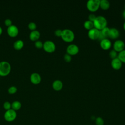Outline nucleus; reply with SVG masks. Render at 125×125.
Instances as JSON below:
<instances>
[{
	"label": "nucleus",
	"instance_id": "nucleus-5",
	"mask_svg": "<svg viewBox=\"0 0 125 125\" xmlns=\"http://www.w3.org/2000/svg\"><path fill=\"white\" fill-rule=\"evenodd\" d=\"M100 2V0H89L86 3L87 8L89 11L95 12L99 8Z\"/></svg>",
	"mask_w": 125,
	"mask_h": 125
},
{
	"label": "nucleus",
	"instance_id": "nucleus-35",
	"mask_svg": "<svg viewBox=\"0 0 125 125\" xmlns=\"http://www.w3.org/2000/svg\"><path fill=\"white\" fill-rule=\"evenodd\" d=\"M124 29H125V22L124 23Z\"/></svg>",
	"mask_w": 125,
	"mask_h": 125
},
{
	"label": "nucleus",
	"instance_id": "nucleus-26",
	"mask_svg": "<svg viewBox=\"0 0 125 125\" xmlns=\"http://www.w3.org/2000/svg\"><path fill=\"white\" fill-rule=\"evenodd\" d=\"M17 91V88L15 86H11L8 89V92L11 94H14Z\"/></svg>",
	"mask_w": 125,
	"mask_h": 125
},
{
	"label": "nucleus",
	"instance_id": "nucleus-37",
	"mask_svg": "<svg viewBox=\"0 0 125 125\" xmlns=\"http://www.w3.org/2000/svg\"></svg>",
	"mask_w": 125,
	"mask_h": 125
},
{
	"label": "nucleus",
	"instance_id": "nucleus-12",
	"mask_svg": "<svg viewBox=\"0 0 125 125\" xmlns=\"http://www.w3.org/2000/svg\"><path fill=\"white\" fill-rule=\"evenodd\" d=\"M111 65L113 68L118 70L122 67V62L118 57H117L116 58L112 59L111 62Z\"/></svg>",
	"mask_w": 125,
	"mask_h": 125
},
{
	"label": "nucleus",
	"instance_id": "nucleus-14",
	"mask_svg": "<svg viewBox=\"0 0 125 125\" xmlns=\"http://www.w3.org/2000/svg\"><path fill=\"white\" fill-rule=\"evenodd\" d=\"M119 34H120L119 31L117 28H109L108 37L112 39H117L119 36Z\"/></svg>",
	"mask_w": 125,
	"mask_h": 125
},
{
	"label": "nucleus",
	"instance_id": "nucleus-3",
	"mask_svg": "<svg viewBox=\"0 0 125 125\" xmlns=\"http://www.w3.org/2000/svg\"><path fill=\"white\" fill-rule=\"evenodd\" d=\"M61 37L63 41L66 42H71L74 39L75 35L72 30L68 29H65L62 30Z\"/></svg>",
	"mask_w": 125,
	"mask_h": 125
},
{
	"label": "nucleus",
	"instance_id": "nucleus-23",
	"mask_svg": "<svg viewBox=\"0 0 125 125\" xmlns=\"http://www.w3.org/2000/svg\"><path fill=\"white\" fill-rule=\"evenodd\" d=\"M95 123L96 125H104V120L101 117H97L95 119Z\"/></svg>",
	"mask_w": 125,
	"mask_h": 125
},
{
	"label": "nucleus",
	"instance_id": "nucleus-8",
	"mask_svg": "<svg viewBox=\"0 0 125 125\" xmlns=\"http://www.w3.org/2000/svg\"><path fill=\"white\" fill-rule=\"evenodd\" d=\"M79 51V48L78 46L75 44H69L67 48L66 52L67 53L70 55H75L77 54Z\"/></svg>",
	"mask_w": 125,
	"mask_h": 125
},
{
	"label": "nucleus",
	"instance_id": "nucleus-36",
	"mask_svg": "<svg viewBox=\"0 0 125 125\" xmlns=\"http://www.w3.org/2000/svg\"></svg>",
	"mask_w": 125,
	"mask_h": 125
},
{
	"label": "nucleus",
	"instance_id": "nucleus-29",
	"mask_svg": "<svg viewBox=\"0 0 125 125\" xmlns=\"http://www.w3.org/2000/svg\"><path fill=\"white\" fill-rule=\"evenodd\" d=\"M71 59H72V58L70 55L67 53L64 55V60H65V62H69L71 61Z\"/></svg>",
	"mask_w": 125,
	"mask_h": 125
},
{
	"label": "nucleus",
	"instance_id": "nucleus-17",
	"mask_svg": "<svg viewBox=\"0 0 125 125\" xmlns=\"http://www.w3.org/2000/svg\"><path fill=\"white\" fill-rule=\"evenodd\" d=\"M23 45L24 42L21 40H18L16 41L13 44L14 48L16 50L21 49L23 47Z\"/></svg>",
	"mask_w": 125,
	"mask_h": 125
},
{
	"label": "nucleus",
	"instance_id": "nucleus-22",
	"mask_svg": "<svg viewBox=\"0 0 125 125\" xmlns=\"http://www.w3.org/2000/svg\"><path fill=\"white\" fill-rule=\"evenodd\" d=\"M118 58L122 62L125 63V50H123L120 51L118 55Z\"/></svg>",
	"mask_w": 125,
	"mask_h": 125
},
{
	"label": "nucleus",
	"instance_id": "nucleus-27",
	"mask_svg": "<svg viewBox=\"0 0 125 125\" xmlns=\"http://www.w3.org/2000/svg\"><path fill=\"white\" fill-rule=\"evenodd\" d=\"M28 27L29 29H30L32 31H33V30H36V27H37V25L34 22H30L28 23Z\"/></svg>",
	"mask_w": 125,
	"mask_h": 125
},
{
	"label": "nucleus",
	"instance_id": "nucleus-25",
	"mask_svg": "<svg viewBox=\"0 0 125 125\" xmlns=\"http://www.w3.org/2000/svg\"><path fill=\"white\" fill-rule=\"evenodd\" d=\"M109 57L112 59H113L114 58H117V51H116L114 49H112L111 50L109 53Z\"/></svg>",
	"mask_w": 125,
	"mask_h": 125
},
{
	"label": "nucleus",
	"instance_id": "nucleus-16",
	"mask_svg": "<svg viewBox=\"0 0 125 125\" xmlns=\"http://www.w3.org/2000/svg\"><path fill=\"white\" fill-rule=\"evenodd\" d=\"M63 86V83L61 80H56L54 81L52 83V87L54 90L59 91L62 89Z\"/></svg>",
	"mask_w": 125,
	"mask_h": 125
},
{
	"label": "nucleus",
	"instance_id": "nucleus-24",
	"mask_svg": "<svg viewBox=\"0 0 125 125\" xmlns=\"http://www.w3.org/2000/svg\"><path fill=\"white\" fill-rule=\"evenodd\" d=\"M3 107L4 109L6 110H9L11 109V104L8 101H6L3 103Z\"/></svg>",
	"mask_w": 125,
	"mask_h": 125
},
{
	"label": "nucleus",
	"instance_id": "nucleus-13",
	"mask_svg": "<svg viewBox=\"0 0 125 125\" xmlns=\"http://www.w3.org/2000/svg\"><path fill=\"white\" fill-rule=\"evenodd\" d=\"M100 45L103 49L104 50H107L110 48L111 46V42L109 39L106 38L101 41Z\"/></svg>",
	"mask_w": 125,
	"mask_h": 125
},
{
	"label": "nucleus",
	"instance_id": "nucleus-9",
	"mask_svg": "<svg viewBox=\"0 0 125 125\" xmlns=\"http://www.w3.org/2000/svg\"><path fill=\"white\" fill-rule=\"evenodd\" d=\"M100 35V30L96 28H93L89 30L88 36L91 40L98 39Z\"/></svg>",
	"mask_w": 125,
	"mask_h": 125
},
{
	"label": "nucleus",
	"instance_id": "nucleus-31",
	"mask_svg": "<svg viewBox=\"0 0 125 125\" xmlns=\"http://www.w3.org/2000/svg\"><path fill=\"white\" fill-rule=\"evenodd\" d=\"M97 16H96V15L94 14H90L89 16H88V20L90 21H91L92 22H94V21H95L96 18Z\"/></svg>",
	"mask_w": 125,
	"mask_h": 125
},
{
	"label": "nucleus",
	"instance_id": "nucleus-10",
	"mask_svg": "<svg viewBox=\"0 0 125 125\" xmlns=\"http://www.w3.org/2000/svg\"><path fill=\"white\" fill-rule=\"evenodd\" d=\"M125 47L124 42L121 40H117L115 41L113 44V48L116 51L120 52L124 50Z\"/></svg>",
	"mask_w": 125,
	"mask_h": 125
},
{
	"label": "nucleus",
	"instance_id": "nucleus-1",
	"mask_svg": "<svg viewBox=\"0 0 125 125\" xmlns=\"http://www.w3.org/2000/svg\"><path fill=\"white\" fill-rule=\"evenodd\" d=\"M94 26L98 30H102L106 27L107 20L104 16H97L95 21L93 22Z\"/></svg>",
	"mask_w": 125,
	"mask_h": 125
},
{
	"label": "nucleus",
	"instance_id": "nucleus-33",
	"mask_svg": "<svg viewBox=\"0 0 125 125\" xmlns=\"http://www.w3.org/2000/svg\"><path fill=\"white\" fill-rule=\"evenodd\" d=\"M2 33V27L0 26V35H1V34Z\"/></svg>",
	"mask_w": 125,
	"mask_h": 125
},
{
	"label": "nucleus",
	"instance_id": "nucleus-11",
	"mask_svg": "<svg viewBox=\"0 0 125 125\" xmlns=\"http://www.w3.org/2000/svg\"><path fill=\"white\" fill-rule=\"evenodd\" d=\"M30 80L32 83L35 84H39L41 81V77L38 73H33L30 77Z\"/></svg>",
	"mask_w": 125,
	"mask_h": 125
},
{
	"label": "nucleus",
	"instance_id": "nucleus-28",
	"mask_svg": "<svg viewBox=\"0 0 125 125\" xmlns=\"http://www.w3.org/2000/svg\"><path fill=\"white\" fill-rule=\"evenodd\" d=\"M43 43L42 41L40 40H37L35 41V46L37 48H42V47H43Z\"/></svg>",
	"mask_w": 125,
	"mask_h": 125
},
{
	"label": "nucleus",
	"instance_id": "nucleus-4",
	"mask_svg": "<svg viewBox=\"0 0 125 125\" xmlns=\"http://www.w3.org/2000/svg\"><path fill=\"white\" fill-rule=\"evenodd\" d=\"M17 112L12 108L6 110L4 114V118L5 120L8 122H12L14 121L17 118Z\"/></svg>",
	"mask_w": 125,
	"mask_h": 125
},
{
	"label": "nucleus",
	"instance_id": "nucleus-2",
	"mask_svg": "<svg viewBox=\"0 0 125 125\" xmlns=\"http://www.w3.org/2000/svg\"><path fill=\"white\" fill-rule=\"evenodd\" d=\"M11 66L9 62L2 61L0 62V76L4 77L7 76L10 72Z\"/></svg>",
	"mask_w": 125,
	"mask_h": 125
},
{
	"label": "nucleus",
	"instance_id": "nucleus-21",
	"mask_svg": "<svg viewBox=\"0 0 125 125\" xmlns=\"http://www.w3.org/2000/svg\"><path fill=\"white\" fill-rule=\"evenodd\" d=\"M100 33L101 34L104 36V37L106 39L107 37H108V34H109V28L108 27H105L101 30H100Z\"/></svg>",
	"mask_w": 125,
	"mask_h": 125
},
{
	"label": "nucleus",
	"instance_id": "nucleus-15",
	"mask_svg": "<svg viewBox=\"0 0 125 125\" xmlns=\"http://www.w3.org/2000/svg\"><path fill=\"white\" fill-rule=\"evenodd\" d=\"M40 37V33L37 30L32 31L29 34V39L33 41H36L38 40Z\"/></svg>",
	"mask_w": 125,
	"mask_h": 125
},
{
	"label": "nucleus",
	"instance_id": "nucleus-20",
	"mask_svg": "<svg viewBox=\"0 0 125 125\" xmlns=\"http://www.w3.org/2000/svg\"><path fill=\"white\" fill-rule=\"evenodd\" d=\"M84 27L87 29H88L89 30H90L91 29L93 28L94 27V23L93 22L90 21L89 20H87L86 21L84 22Z\"/></svg>",
	"mask_w": 125,
	"mask_h": 125
},
{
	"label": "nucleus",
	"instance_id": "nucleus-6",
	"mask_svg": "<svg viewBox=\"0 0 125 125\" xmlns=\"http://www.w3.org/2000/svg\"><path fill=\"white\" fill-rule=\"evenodd\" d=\"M43 48L46 52L52 53L55 50L56 45L53 42L47 40L44 42L43 44Z\"/></svg>",
	"mask_w": 125,
	"mask_h": 125
},
{
	"label": "nucleus",
	"instance_id": "nucleus-30",
	"mask_svg": "<svg viewBox=\"0 0 125 125\" xmlns=\"http://www.w3.org/2000/svg\"><path fill=\"white\" fill-rule=\"evenodd\" d=\"M4 24L7 27H9L12 25V21L10 19H6L4 21Z\"/></svg>",
	"mask_w": 125,
	"mask_h": 125
},
{
	"label": "nucleus",
	"instance_id": "nucleus-7",
	"mask_svg": "<svg viewBox=\"0 0 125 125\" xmlns=\"http://www.w3.org/2000/svg\"><path fill=\"white\" fill-rule=\"evenodd\" d=\"M7 33L9 36L11 37H15L19 33V29L17 26L12 24L7 27Z\"/></svg>",
	"mask_w": 125,
	"mask_h": 125
},
{
	"label": "nucleus",
	"instance_id": "nucleus-19",
	"mask_svg": "<svg viewBox=\"0 0 125 125\" xmlns=\"http://www.w3.org/2000/svg\"><path fill=\"white\" fill-rule=\"evenodd\" d=\"M21 107V104L19 101H15L11 104V108L15 111L19 110Z\"/></svg>",
	"mask_w": 125,
	"mask_h": 125
},
{
	"label": "nucleus",
	"instance_id": "nucleus-32",
	"mask_svg": "<svg viewBox=\"0 0 125 125\" xmlns=\"http://www.w3.org/2000/svg\"><path fill=\"white\" fill-rule=\"evenodd\" d=\"M62 33V30L61 29H57L55 31V35L58 37H61Z\"/></svg>",
	"mask_w": 125,
	"mask_h": 125
},
{
	"label": "nucleus",
	"instance_id": "nucleus-34",
	"mask_svg": "<svg viewBox=\"0 0 125 125\" xmlns=\"http://www.w3.org/2000/svg\"><path fill=\"white\" fill-rule=\"evenodd\" d=\"M123 16L125 19V10H124V12H123Z\"/></svg>",
	"mask_w": 125,
	"mask_h": 125
},
{
	"label": "nucleus",
	"instance_id": "nucleus-18",
	"mask_svg": "<svg viewBox=\"0 0 125 125\" xmlns=\"http://www.w3.org/2000/svg\"><path fill=\"white\" fill-rule=\"evenodd\" d=\"M100 6L102 9L106 10L110 6L109 2L107 0H101L100 2Z\"/></svg>",
	"mask_w": 125,
	"mask_h": 125
}]
</instances>
